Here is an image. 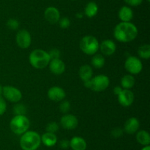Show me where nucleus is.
I'll use <instances>...</instances> for the list:
<instances>
[{
	"mask_svg": "<svg viewBox=\"0 0 150 150\" xmlns=\"http://www.w3.org/2000/svg\"><path fill=\"white\" fill-rule=\"evenodd\" d=\"M138 34V28L131 22H120L114 29V38L122 43L131 42L136 39Z\"/></svg>",
	"mask_w": 150,
	"mask_h": 150,
	"instance_id": "f257e3e1",
	"label": "nucleus"
},
{
	"mask_svg": "<svg viewBox=\"0 0 150 150\" xmlns=\"http://www.w3.org/2000/svg\"><path fill=\"white\" fill-rule=\"evenodd\" d=\"M41 144V136L35 131H26L20 138L22 150H37Z\"/></svg>",
	"mask_w": 150,
	"mask_h": 150,
	"instance_id": "f03ea898",
	"label": "nucleus"
},
{
	"mask_svg": "<svg viewBox=\"0 0 150 150\" xmlns=\"http://www.w3.org/2000/svg\"><path fill=\"white\" fill-rule=\"evenodd\" d=\"M29 60L31 66L34 68L37 69H42L48 66L51 58L48 51L37 49L30 53Z\"/></svg>",
	"mask_w": 150,
	"mask_h": 150,
	"instance_id": "7ed1b4c3",
	"label": "nucleus"
},
{
	"mask_svg": "<svg viewBox=\"0 0 150 150\" xmlns=\"http://www.w3.org/2000/svg\"><path fill=\"white\" fill-rule=\"evenodd\" d=\"M30 122L26 116H15L10 122L12 132L16 135H22L29 129Z\"/></svg>",
	"mask_w": 150,
	"mask_h": 150,
	"instance_id": "20e7f679",
	"label": "nucleus"
},
{
	"mask_svg": "<svg viewBox=\"0 0 150 150\" xmlns=\"http://www.w3.org/2000/svg\"><path fill=\"white\" fill-rule=\"evenodd\" d=\"M80 49L87 55H94L99 50L98 40L92 35H86L80 41Z\"/></svg>",
	"mask_w": 150,
	"mask_h": 150,
	"instance_id": "39448f33",
	"label": "nucleus"
},
{
	"mask_svg": "<svg viewBox=\"0 0 150 150\" xmlns=\"http://www.w3.org/2000/svg\"><path fill=\"white\" fill-rule=\"evenodd\" d=\"M90 89L95 92H102L105 91L110 84V79L108 76L105 74H99L90 79Z\"/></svg>",
	"mask_w": 150,
	"mask_h": 150,
	"instance_id": "423d86ee",
	"label": "nucleus"
},
{
	"mask_svg": "<svg viewBox=\"0 0 150 150\" xmlns=\"http://www.w3.org/2000/svg\"><path fill=\"white\" fill-rule=\"evenodd\" d=\"M125 68L130 74H138L143 69V64L139 57L136 56H130L126 59Z\"/></svg>",
	"mask_w": 150,
	"mask_h": 150,
	"instance_id": "0eeeda50",
	"label": "nucleus"
},
{
	"mask_svg": "<svg viewBox=\"0 0 150 150\" xmlns=\"http://www.w3.org/2000/svg\"><path fill=\"white\" fill-rule=\"evenodd\" d=\"M2 96L4 99L11 102H18L22 98L21 91L12 85H5L3 87Z\"/></svg>",
	"mask_w": 150,
	"mask_h": 150,
	"instance_id": "6e6552de",
	"label": "nucleus"
},
{
	"mask_svg": "<svg viewBox=\"0 0 150 150\" xmlns=\"http://www.w3.org/2000/svg\"><path fill=\"white\" fill-rule=\"evenodd\" d=\"M16 44L20 48L27 49L32 44V36L27 30L21 29V30H19L16 34Z\"/></svg>",
	"mask_w": 150,
	"mask_h": 150,
	"instance_id": "1a4fd4ad",
	"label": "nucleus"
},
{
	"mask_svg": "<svg viewBox=\"0 0 150 150\" xmlns=\"http://www.w3.org/2000/svg\"><path fill=\"white\" fill-rule=\"evenodd\" d=\"M60 124L64 129L72 130L77 127L79 124V120L74 115L66 113L60 119Z\"/></svg>",
	"mask_w": 150,
	"mask_h": 150,
	"instance_id": "9d476101",
	"label": "nucleus"
},
{
	"mask_svg": "<svg viewBox=\"0 0 150 150\" xmlns=\"http://www.w3.org/2000/svg\"><path fill=\"white\" fill-rule=\"evenodd\" d=\"M117 96L119 103L123 107H130L134 101V94L130 90L123 89Z\"/></svg>",
	"mask_w": 150,
	"mask_h": 150,
	"instance_id": "9b49d317",
	"label": "nucleus"
},
{
	"mask_svg": "<svg viewBox=\"0 0 150 150\" xmlns=\"http://www.w3.org/2000/svg\"><path fill=\"white\" fill-rule=\"evenodd\" d=\"M48 97L54 101H62L65 98L66 94L64 89L59 86H53L48 91Z\"/></svg>",
	"mask_w": 150,
	"mask_h": 150,
	"instance_id": "f8f14e48",
	"label": "nucleus"
},
{
	"mask_svg": "<svg viewBox=\"0 0 150 150\" xmlns=\"http://www.w3.org/2000/svg\"><path fill=\"white\" fill-rule=\"evenodd\" d=\"M44 17L48 23L51 24L58 23L60 19V13L55 7H48L44 12Z\"/></svg>",
	"mask_w": 150,
	"mask_h": 150,
	"instance_id": "ddd939ff",
	"label": "nucleus"
},
{
	"mask_svg": "<svg viewBox=\"0 0 150 150\" xmlns=\"http://www.w3.org/2000/svg\"><path fill=\"white\" fill-rule=\"evenodd\" d=\"M99 49L104 55L111 56L115 53L116 49H117V45L112 40L106 39L101 42L99 46Z\"/></svg>",
	"mask_w": 150,
	"mask_h": 150,
	"instance_id": "4468645a",
	"label": "nucleus"
},
{
	"mask_svg": "<svg viewBox=\"0 0 150 150\" xmlns=\"http://www.w3.org/2000/svg\"><path fill=\"white\" fill-rule=\"evenodd\" d=\"M140 127V122L139 119L135 117H131L127 119L124 125V132L129 135H133L139 131Z\"/></svg>",
	"mask_w": 150,
	"mask_h": 150,
	"instance_id": "2eb2a0df",
	"label": "nucleus"
},
{
	"mask_svg": "<svg viewBox=\"0 0 150 150\" xmlns=\"http://www.w3.org/2000/svg\"><path fill=\"white\" fill-rule=\"evenodd\" d=\"M48 66L50 71L55 75L62 74L65 71V64L60 58L51 60Z\"/></svg>",
	"mask_w": 150,
	"mask_h": 150,
	"instance_id": "dca6fc26",
	"label": "nucleus"
},
{
	"mask_svg": "<svg viewBox=\"0 0 150 150\" xmlns=\"http://www.w3.org/2000/svg\"><path fill=\"white\" fill-rule=\"evenodd\" d=\"M70 147L73 150H86L87 144L82 137L75 136L70 141Z\"/></svg>",
	"mask_w": 150,
	"mask_h": 150,
	"instance_id": "f3484780",
	"label": "nucleus"
},
{
	"mask_svg": "<svg viewBox=\"0 0 150 150\" xmlns=\"http://www.w3.org/2000/svg\"><path fill=\"white\" fill-rule=\"evenodd\" d=\"M118 16L122 22H130L133 18V10L129 6H123L119 10Z\"/></svg>",
	"mask_w": 150,
	"mask_h": 150,
	"instance_id": "a211bd4d",
	"label": "nucleus"
},
{
	"mask_svg": "<svg viewBox=\"0 0 150 150\" xmlns=\"http://www.w3.org/2000/svg\"><path fill=\"white\" fill-rule=\"evenodd\" d=\"M79 75L83 82L92 79V75H93L92 68L89 65H83L79 69Z\"/></svg>",
	"mask_w": 150,
	"mask_h": 150,
	"instance_id": "6ab92c4d",
	"label": "nucleus"
},
{
	"mask_svg": "<svg viewBox=\"0 0 150 150\" xmlns=\"http://www.w3.org/2000/svg\"><path fill=\"white\" fill-rule=\"evenodd\" d=\"M57 142V137L55 133L46 132L41 136V143L47 147H52Z\"/></svg>",
	"mask_w": 150,
	"mask_h": 150,
	"instance_id": "aec40b11",
	"label": "nucleus"
},
{
	"mask_svg": "<svg viewBox=\"0 0 150 150\" xmlns=\"http://www.w3.org/2000/svg\"><path fill=\"white\" fill-rule=\"evenodd\" d=\"M136 141L141 145L149 146L150 144V135L149 132L146 130H140L136 132Z\"/></svg>",
	"mask_w": 150,
	"mask_h": 150,
	"instance_id": "412c9836",
	"label": "nucleus"
},
{
	"mask_svg": "<svg viewBox=\"0 0 150 150\" xmlns=\"http://www.w3.org/2000/svg\"><path fill=\"white\" fill-rule=\"evenodd\" d=\"M98 5L95 1H89L84 8V14L88 18H93L98 14Z\"/></svg>",
	"mask_w": 150,
	"mask_h": 150,
	"instance_id": "4be33fe9",
	"label": "nucleus"
},
{
	"mask_svg": "<svg viewBox=\"0 0 150 150\" xmlns=\"http://www.w3.org/2000/svg\"><path fill=\"white\" fill-rule=\"evenodd\" d=\"M134 76L132 74H127L122 76L121 79V86L123 89L130 90L135 85Z\"/></svg>",
	"mask_w": 150,
	"mask_h": 150,
	"instance_id": "5701e85b",
	"label": "nucleus"
},
{
	"mask_svg": "<svg viewBox=\"0 0 150 150\" xmlns=\"http://www.w3.org/2000/svg\"><path fill=\"white\" fill-rule=\"evenodd\" d=\"M105 62V58L101 54H95L91 60V63L95 69H101L103 67Z\"/></svg>",
	"mask_w": 150,
	"mask_h": 150,
	"instance_id": "b1692460",
	"label": "nucleus"
},
{
	"mask_svg": "<svg viewBox=\"0 0 150 150\" xmlns=\"http://www.w3.org/2000/svg\"><path fill=\"white\" fill-rule=\"evenodd\" d=\"M138 54L142 59L148 60L150 57V46L149 44H143L138 49Z\"/></svg>",
	"mask_w": 150,
	"mask_h": 150,
	"instance_id": "393cba45",
	"label": "nucleus"
},
{
	"mask_svg": "<svg viewBox=\"0 0 150 150\" xmlns=\"http://www.w3.org/2000/svg\"><path fill=\"white\" fill-rule=\"evenodd\" d=\"M13 113L15 116H25L26 107L22 104H17L13 107Z\"/></svg>",
	"mask_w": 150,
	"mask_h": 150,
	"instance_id": "a878e982",
	"label": "nucleus"
},
{
	"mask_svg": "<svg viewBox=\"0 0 150 150\" xmlns=\"http://www.w3.org/2000/svg\"><path fill=\"white\" fill-rule=\"evenodd\" d=\"M59 129V126L58 124L55 121H51L47 124L46 128V132H51V133H56L57 131Z\"/></svg>",
	"mask_w": 150,
	"mask_h": 150,
	"instance_id": "bb28decb",
	"label": "nucleus"
},
{
	"mask_svg": "<svg viewBox=\"0 0 150 150\" xmlns=\"http://www.w3.org/2000/svg\"><path fill=\"white\" fill-rule=\"evenodd\" d=\"M20 24L18 20L15 19H10L7 21V26L12 30H16L19 28Z\"/></svg>",
	"mask_w": 150,
	"mask_h": 150,
	"instance_id": "cd10ccee",
	"label": "nucleus"
},
{
	"mask_svg": "<svg viewBox=\"0 0 150 150\" xmlns=\"http://www.w3.org/2000/svg\"><path fill=\"white\" fill-rule=\"evenodd\" d=\"M70 110V103L68 101H62L59 104L60 112L63 113H67Z\"/></svg>",
	"mask_w": 150,
	"mask_h": 150,
	"instance_id": "c85d7f7f",
	"label": "nucleus"
},
{
	"mask_svg": "<svg viewBox=\"0 0 150 150\" xmlns=\"http://www.w3.org/2000/svg\"><path fill=\"white\" fill-rule=\"evenodd\" d=\"M58 23L62 29H67L70 26V20L67 17L60 18Z\"/></svg>",
	"mask_w": 150,
	"mask_h": 150,
	"instance_id": "c756f323",
	"label": "nucleus"
},
{
	"mask_svg": "<svg viewBox=\"0 0 150 150\" xmlns=\"http://www.w3.org/2000/svg\"><path fill=\"white\" fill-rule=\"evenodd\" d=\"M123 133H124V130L122 129H121L120 127H116L112 129V131L111 132V135L113 138H118L122 136Z\"/></svg>",
	"mask_w": 150,
	"mask_h": 150,
	"instance_id": "7c9ffc66",
	"label": "nucleus"
},
{
	"mask_svg": "<svg viewBox=\"0 0 150 150\" xmlns=\"http://www.w3.org/2000/svg\"><path fill=\"white\" fill-rule=\"evenodd\" d=\"M48 53L49 54L51 60H53V59H58L61 56V52H60V51L58 49H52Z\"/></svg>",
	"mask_w": 150,
	"mask_h": 150,
	"instance_id": "2f4dec72",
	"label": "nucleus"
},
{
	"mask_svg": "<svg viewBox=\"0 0 150 150\" xmlns=\"http://www.w3.org/2000/svg\"><path fill=\"white\" fill-rule=\"evenodd\" d=\"M7 110V103L2 96H0V116L4 114Z\"/></svg>",
	"mask_w": 150,
	"mask_h": 150,
	"instance_id": "473e14b6",
	"label": "nucleus"
},
{
	"mask_svg": "<svg viewBox=\"0 0 150 150\" xmlns=\"http://www.w3.org/2000/svg\"><path fill=\"white\" fill-rule=\"evenodd\" d=\"M144 0H124L125 2L130 7H137L141 5Z\"/></svg>",
	"mask_w": 150,
	"mask_h": 150,
	"instance_id": "72a5a7b5",
	"label": "nucleus"
},
{
	"mask_svg": "<svg viewBox=\"0 0 150 150\" xmlns=\"http://www.w3.org/2000/svg\"><path fill=\"white\" fill-rule=\"evenodd\" d=\"M59 146L63 149H67L68 147H70V141H67V139L62 140L59 143Z\"/></svg>",
	"mask_w": 150,
	"mask_h": 150,
	"instance_id": "f704fd0d",
	"label": "nucleus"
},
{
	"mask_svg": "<svg viewBox=\"0 0 150 150\" xmlns=\"http://www.w3.org/2000/svg\"><path fill=\"white\" fill-rule=\"evenodd\" d=\"M122 90H123V88H122L121 86H116L115 88H114V94H115V95L118 96L119 94L122 92Z\"/></svg>",
	"mask_w": 150,
	"mask_h": 150,
	"instance_id": "c9c22d12",
	"label": "nucleus"
},
{
	"mask_svg": "<svg viewBox=\"0 0 150 150\" xmlns=\"http://www.w3.org/2000/svg\"><path fill=\"white\" fill-rule=\"evenodd\" d=\"M76 18H77V19H82L83 16V14L82 13H76Z\"/></svg>",
	"mask_w": 150,
	"mask_h": 150,
	"instance_id": "e433bc0d",
	"label": "nucleus"
},
{
	"mask_svg": "<svg viewBox=\"0 0 150 150\" xmlns=\"http://www.w3.org/2000/svg\"><path fill=\"white\" fill-rule=\"evenodd\" d=\"M142 150H150V146H145L142 149Z\"/></svg>",
	"mask_w": 150,
	"mask_h": 150,
	"instance_id": "4c0bfd02",
	"label": "nucleus"
},
{
	"mask_svg": "<svg viewBox=\"0 0 150 150\" xmlns=\"http://www.w3.org/2000/svg\"><path fill=\"white\" fill-rule=\"evenodd\" d=\"M2 91H3V86L0 85V96H2Z\"/></svg>",
	"mask_w": 150,
	"mask_h": 150,
	"instance_id": "58836bf2",
	"label": "nucleus"
},
{
	"mask_svg": "<svg viewBox=\"0 0 150 150\" xmlns=\"http://www.w3.org/2000/svg\"><path fill=\"white\" fill-rule=\"evenodd\" d=\"M146 1H147V2H149L150 0H146Z\"/></svg>",
	"mask_w": 150,
	"mask_h": 150,
	"instance_id": "ea45409f",
	"label": "nucleus"
},
{
	"mask_svg": "<svg viewBox=\"0 0 150 150\" xmlns=\"http://www.w3.org/2000/svg\"><path fill=\"white\" fill-rule=\"evenodd\" d=\"M72 1H76V0H72Z\"/></svg>",
	"mask_w": 150,
	"mask_h": 150,
	"instance_id": "a19ab883",
	"label": "nucleus"
}]
</instances>
